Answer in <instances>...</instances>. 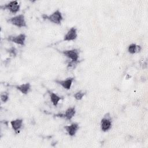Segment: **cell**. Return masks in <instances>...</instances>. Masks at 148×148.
Returning a JSON list of instances; mask_svg holds the SVG:
<instances>
[{"mask_svg":"<svg viewBox=\"0 0 148 148\" xmlns=\"http://www.w3.org/2000/svg\"><path fill=\"white\" fill-rule=\"evenodd\" d=\"M42 17L44 20L46 19L49 20L50 22L56 24H60L61 23V21L63 19L62 15L61 13V12L58 9L52 13L50 15H46V14H43Z\"/></svg>","mask_w":148,"mask_h":148,"instance_id":"cell-1","label":"cell"},{"mask_svg":"<svg viewBox=\"0 0 148 148\" xmlns=\"http://www.w3.org/2000/svg\"><path fill=\"white\" fill-rule=\"evenodd\" d=\"M8 22L18 27V28L27 27L25 17L22 14H20L18 15L15 16L13 17H11L8 20Z\"/></svg>","mask_w":148,"mask_h":148,"instance_id":"cell-2","label":"cell"},{"mask_svg":"<svg viewBox=\"0 0 148 148\" xmlns=\"http://www.w3.org/2000/svg\"><path fill=\"white\" fill-rule=\"evenodd\" d=\"M20 5L17 1H10L9 3L1 6V8L2 9H6L9 10V12L13 14H16L20 10Z\"/></svg>","mask_w":148,"mask_h":148,"instance_id":"cell-3","label":"cell"},{"mask_svg":"<svg viewBox=\"0 0 148 148\" xmlns=\"http://www.w3.org/2000/svg\"><path fill=\"white\" fill-rule=\"evenodd\" d=\"M7 39L17 45L24 46L26 39V36L24 34H20L17 36H10Z\"/></svg>","mask_w":148,"mask_h":148,"instance_id":"cell-4","label":"cell"},{"mask_svg":"<svg viewBox=\"0 0 148 148\" xmlns=\"http://www.w3.org/2000/svg\"><path fill=\"white\" fill-rule=\"evenodd\" d=\"M62 53L71 59L72 61H78L79 59V53L78 51L76 49H71V50H65L62 51Z\"/></svg>","mask_w":148,"mask_h":148,"instance_id":"cell-5","label":"cell"},{"mask_svg":"<svg viewBox=\"0 0 148 148\" xmlns=\"http://www.w3.org/2000/svg\"><path fill=\"white\" fill-rule=\"evenodd\" d=\"M77 36V29L75 27H72L64 35L63 40L64 41H71L75 40Z\"/></svg>","mask_w":148,"mask_h":148,"instance_id":"cell-6","label":"cell"},{"mask_svg":"<svg viewBox=\"0 0 148 148\" xmlns=\"http://www.w3.org/2000/svg\"><path fill=\"white\" fill-rule=\"evenodd\" d=\"M112 127V121L108 117H104L101 121V128L102 131L106 132Z\"/></svg>","mask_w":148,"mask_h":148,"instance_id":"cell-7","label":"cell"},{"mask_svg":"<svg viewBox=\"0 0 148 148\" xmlns=\"http://www.w3.org/2000/svg\"><path fill=\"white\" fill-rule=\"evenodd\" d=\"M79 128V124L76 123H73L69 125H65L64 127L65 130L70 136H74Z\"/></svg>","mask_w":148,"mask_h":148,"instance_id":"cell-8","label":"cell"},{"mask_svg":"<svg viewBox=\"0 0 148 148\" xmlns=\"http://www.w3.org/2000/svg\"><path fill=\"white\" fill-rule=\"evenodd\" d=\"M73 80H74L73 77H68L65 80H55V82L57 84L61 86L65 89L69 90L71 87Z\"/></svg>","mask_w":148,"mask_h":148,"instance_id":"cell-9","label":"cell"},{"mask_svg":"<svg viewBox=\"0 0 148 148\" xmlns=\"http://www.w3.org/2000/svg\"><path fill=\"white\" fill-rule=\"evenodd\" d=\"M23 120L20 119H17L15 120H13L10 121V125L13 130L16 132H17L21 129L23 126Z\"/></svg>","mask_w":148,"mask_h":148,"instance_id":"cell-10","label":"cell"},{"mask_svg":"<svg viewBox=\"0 0 148 148\" xmlns=\"http://www.w3.org/2000/svg\"><path fill=\"white\" fill-rule=\"evenodd\" d=\"M16 88L23 94H27L31 88V84L29 83L21 84L15 86Z\"/></svg>","mask_w":148,"mask_h":148,"instance_id":"cell-11","label":"cell"},{"mask_svg":"<svg viewBox=\"0 0 148 148\" xmlns=\"http://www.w3.org/2000/svg\"><path fill=\"white\" fill-rule=\"evenodd\" d=\"M75 113H76V110L75 107H71L68 108L65 110V113L62 114V116H63L66 120H70L75 115Z\"/></svg>","mask_w":148,"mask_h":148,"instance_id":"cell-12","label":"cell"},{"mask_svg":"<svg viewBox=\"0 0 148 148\" xmlns=\"http://www.w3.org/2000/svg\"><path fill=\"white\" fill-rule=\"evenodd\" d=\"M49 93L51 103L54 106H56L58 105L59 101L61 100V97L56 93L53 92L51 91H49Z\"/></svg>","mask_w":148,"mask_h":148,"instance_id":"cell-13","label":"cell"},{"mask_svg":"<svg viewBox=\"0 0 148 148\" xmlns=\"http://www.w3.org/2000/svg\"><path fill=\"white\" fill-rule=\"evenodd\" d=\"M86 92H84V91H79L77 92H76L74 95H73V97L74 98L76 99V100H81L83 97L84 96Z\"/></svg>","mask_w":148,"mask_h":148,"instance_id":"cell-14","label":"cell"},{"mask_svg":"<svg viewBox=\"0 0 148 148\" xmlns=\"http://www.w3.org/2000/svg\"><path fill=\"white\" fill-rule=\"evenodd\" d=\"M137 45L135 43H132L128 47V51L131 54H134L136 53Z\"/></svg>","mask_w":148,"mask_h":148,"instance_id":"cell-15","label":"cell"},{"mask_svg":"<svg viewBox=\"0 0 148 148\" xmlns=\"http://www.w3.org/2000/svg\"><path fill=\"white\" fill-rule=\"evenodd\" d=\"M9 99V94L6 92H2L1 94V100L3 102H6Z\"/></svg>","mask_w":148,"mask_h":148,"instance_id":"cell-16","label":"cell"},{"mask_svg":"<svg viewBox=\"0 0 148 148\" xmlns=\"http://www.w3.org/2000/svg\"><path fill=\"white\" fill-rule=\"evenodd\" d=\"M17 50H16V49L14 48V47H12V48H10L9 50V53L10 54H12V56H16V51Z\"/></svg>","mask_w":148,"mask_h":148,"instance_id":"cell-17","label":"cell"}]
</instances>
